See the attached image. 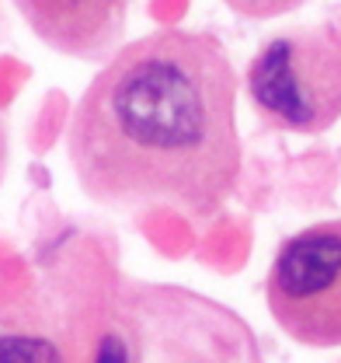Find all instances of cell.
Listing matches in <instances>:
<instances>
[{"label": "cell", "instance_id": "cell-7", "mask_svg": "<svg viewBox=\"0 0 341 363\" xmlns=\"http://www.w3.org/2000/svg\"><path fill=\"white\" fill-rule=\"evenodd\" d=\"M94 363H129L126 339H122L119 332H108V335L101 339V346H98V357H94Z\"/></svg>", "mask_w": 341, "mask_h": 363}, {"label": "cell", "instance_id": "cell-3", "mask_svg": "<svg viewBox=\"0 0 341 363\" xmlns=\"http://www.w3.org/2000/svg\"><path fill=\"white\" fill-rule=\"evenodd\" d=\"M265 297L289 339L313 350L341 346V220L293 234L272 259Z\"/></svg>", "mask_w": 341, "mask_h": 363}, {"label": "cell", "instance_id": "cell-6", "mask_svg": "<svg viewBox=\"0 0 341 363\" xmlns=\"http://www.w3.org/2000/svg\"><path fill=\"white\" fill-rule=\"evenodd\" d=\"M230 11H237L241 18H255V21H268V18H279V14H289L296 11L303 0H223Z\"/></svg>", "mask_w": 341, "mask_h": 363}, {"label": "cell", "instance_id": "cell-4", "mask_svg": "<svg viewBox=\"0 0 341 363\" xmlns=\"http://www.w3.org/2000/svg\"><path fill=\"white\" fill-rule=\"evenodd\" d=\"M14 7L49 49L77 60L112 52L129 14V0H14Z\"/></svg>", "mask_w": 341, "mask_h": 363}, {"label": "cell", "instance_id": "cell-1", "mask_svg": "<svg viewBox=\"0 0 341 363\" xmlns=\"http://www.w3.org/2000/svg\"><path fill=\"white\" fill-rule=\"evenodd\" d=\"M67 147L81 189L101 206L216 217L241 179L230 56L181 28L122 45L77 101Z\"/></svg>", "mask_w": 341, "mask_h": 363}, {"label": "cell", "instance_id": "cell-8", "mask_svg": "<svg viewBox=\"0 0 341 363\" xmlns=\"http://www.w3.org/2000/svg\"><path fill=\"white\" fill-rule=\"evenodd\" d=\"M4 147H7V140H4V126H0V172H4Z\"/></svg>", "mask_w": 341, "mask_h": 363}, {"label": "cell", "instance_id": "cell-2", "mask_svg": "<svg viewBox=\"0 0 341 363\" xmlns=\"http://www.w3.org/2000/svg\"><path fill=\"white\" fill-rule=\"evenodd\" d=\"M258 116L286 133H324L341 119V35L293 28L261 45L248 67Z\"/></svg>", "mask_w": 341, "mask_h": 363}, {"label": "cell", "instance_id": "cell-5", "mask_svg": "<svg viewBox=\"0 0 341 363\" xmlns=\"http://www.w3.org/2000/svg\"><path fill=\"white\" fill-rule=\"evenodd\" d=\"M0 363H67V360L49 339L0 332Z\"/></svg>", "mask_w": 341, "mask_h": 363}]
</instances>
